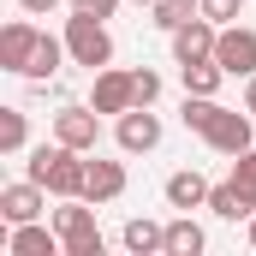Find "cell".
<instances>
[{"label":"cell","mask_w":256,"mask_h":256,"mask_svg":"<svg viewBox=\"0 0 256 256\" xmlns=\"http://www.w3.org/2000/svg\"><path fill=\"white\" fill-rule=\"evenodd\" d=\"M78 12H90V18H114L120 12V0H72Z\"/></svg>","instance_id":"d4e9b609"},{"label":"cell","mask_w":256,"mask_h":256,"mask_svg":"<svg viewBox=\"0 0 256 256\" xmlns=\"http://www.w3.org/2000/svg\"><path fill=\"white\" fill-rule=\"evenodd\" d=\"M126 161H90V185H84V196L102 208V202H114V196H126Z\"/></svg>","instance_id":"9a60e30c"},{"label":"cell","mask_w":256,"mask_h":256,"mask_svg":"<svg viewBox=\"0 0 256 256\" xmlns=\"http://www.w3.org/2000/svg\"><path fill=\"white\" fill-rule=\"evenodd\" d=\"M202 250H208V232L179 208V214L167 220V256H202Z\"/></svg>","instance_id":"ac0fdd59"},{"label":"cell","mask_w":256,"mask_h":256,"mask_svg":"<svg viewBox=\"0 0 256 256\" xmlns=\"http://www.w3.org/2000/svg\"><path fill=\"white\" fill-rule=\"evenodd\" d=\"M18 6H24V12H30V18H48V12H54V6H60V0H18Z\"/></svg>","instance_id":"484cf974"},{"label":"cell","mask_w":256,"mask_h":256,"mask_svg":"<svg viewBox=\"0 0 256 256\" xmlns=\"http://www.w3.org/2000/svg\"><path fill=\"white\" fill-rule=\"evenodd\" d=\"M54 137L90 155V149L102 143V114H96V108H78V102H72V108H60V114H54Z\"/></svg>","instance_id":"30bf717a"},{"label":"cell","mask_w":256,"mask_h":256,"mask_svg":"<svg viewBox=\"0 0 256 256\" xmlns=\"http://www.w3.org/2000/svg\"><path fill=\"white\" fill-rule=\"evenodd\" d=\"M120 244H126L131 256H167V226L149 220V214H131L126 232H120Z\"/></svg>","instance_id":"5bb4252c"},{"label":"cell","mask_w":256,"mask_h":256,"mask_svg":"<svg viewBox=\"0 0 256 256\" xmlns=\"http://www.w3.org/2000/svg\"><path fill=\"white\" fill-rule=\"evenodd\" d=\"M196 12H202V6H196V0H155V6H149V24H155V30H167V36H173V30H179V24H191Z\"/></svg>","instance_id":"ffe728a7"},{"label":"cell","mask_w":256,"mask_h":256,"mask_svg":"<svg viewBox=\"0 0 256 256\" xmlns=\"http://www.w3.org/2000/svg\"><path fill=\"white\" fill-rule=\"evenodd\" d=\"M208 208H214L220 220H250V214H256V196L244 191L238 179H226V185H214V191H208Z\"/></svg>","instance_id":"e0dca14e"},{"label":"cell","mask_w":256,"mask_h":256,"mask_svg":"<svg viewBox=\"0 0 256 256\" xmlns=\"http://www.w3.org/2000/svg\"><path fill=\"white\" fill-rule=\"evenodd\" d=\"M250 250H256V214H250Z\"/></svg>","instance_id":"83f0119b"},{"label":"cell","mask_w":256,"mask_h":256,"mask_svg":"<svg viewBox=\"0 0 256 256\" xmlns=\"http://www.w3.org/2000/svg\"><path fill=\"white\" fill-rule=\"evenodd\" d=\"M131 84H137V108H155V102H161V72L137 66V72H131Z\"/></svg>","instance_id":"7402d4cb"},{"label":"cell","mask_w":256,"mask_h":256,"mask_svg":"<svg viewBox=\"0 0 256 256\" xmlns=\"http://www.w3.org/2000/svg\"><path fill=\"white\" fill-rule=\"evenodd\" d=\"M30 179L36 185H48L54 196H84L90 185V161H84V149H72V143H42L36 155H30Z\"/></svg>","instance_id":"6da1fadb"},{"label":"cell","mask_w":256,"mask_h":256,"mask_svg":"<svg viewBox=\"0 0 256 256\" xmlns=\"http://www.w3.org/2000/svg\"><path fill=\"white\" fill-rule=\"evenodd\" d=\"M36 42H42V30L30 24V12L12 18V24L0 30V72H18V78H24V66H30V54H36Z\"/></svg>","instance_id":"8fae6325"},{"label":"cell","mask_w":256,"mask_h":256,"mask_svg":"<svg viewBox=\"0 0 256 256\" xmlns=\"http://www.w3.org/2000/svg\"><path fill=\"white\" fill-rule=\"evenodd\" d=\"M54 232L66 238V256H102V250H108L90 196H60V208H54Z\"/></svg>","instance_id":"7a4b0ae2"},{"label":"cell","mask_w":256,"mask_h":256,"mask_svg":"<svg viewBox=\"0 0 256 256\" xmlns=\"http://www.w3.org/2000/svg\"><path fill=\"white\" fill-rule=\"evenodd\" d=\"M232 179H238V185L256 196V143L244 149V155H232Z\"/></svg>","instance_id":"cb8c5ba5"},{"label":"cell","mask_w":256,"mask_h":256,"mask_svg":"<svg viewBox=\"0 0 256 256\" xmlns=\"http://www.w3.org/2000/svg\"><path fill=\"white\" fill-rule=\"evenodd\" d=\"M66 238L54 226H42V220H18V226H6V256H60Z\"/></svg>","instance_id":"7c38bea8"},{"label":"cell","mask_w":256,"mask_h":256,"mask_svg":"<svg viewBox=\"0 0 256 256\" xmlns=\"http://www.w3.org/2000/svg\"><path fill=\"white\" fill-rule=\"evenodd\" d=\"M66 48H72V66H90V72H102V66L114 60L108 24L90 18V12H78V6H72V18H66Z\"/></svg>","instance_id":"3957f363"},{"label":"cell","mask_w":256,"mask_h":256,"mask_svg":"<svg viewBox=\"0 0 256 256\" xmlns=\"http://www.w3.org/2000/svg\"><path fill=\"white\" fill-rule=\"evenodd\" d=\"M90 108L96 114H131L137 108V84H131V72H114V66H102L96 72V90H90Z\"/></svg>","instance_id":"52a82bcc"},{"label":"cell","mask_w":256,"mask_h":256,"mask_svg":"<svg viewBox=\"0 0 256 256\" xmlns=\"http://www.w3.org/2000/svg\"><path fill=\"white\" fill-rule=\"evenodd\" d=\"M137 6H155V0H137Z\"/></svg>","instance_id":"f1b7e54d"},{"label":"cell","mask_w":256,"mask_h":256,"mask_svg":"<svg viewBox=\"0 0 256 256\" xmlns=\"http://www.w3.org/2000/svg\"><path fill=\"white\" fill-rule=\"evenodd\" d=\"M114 137H120L126 155L161 149V120H155V108H131V114H120V120H114Z\"/></svg>","instance_id":"ba28073f"},{"label":"cell","mask_w":256,"mask_h":256,"mask_svg":"<svg viewBox=\"0 0 256 256\" xmlns=\"http://www.w3.org/2000/svg\"><path fill=\"white\" fill-rule=\"evenodd\" d=\"M214 42H220V24L196 12L191 24H179V30H173V60H179V66H191V60H214Z\"/></svg>","instance_id":"9c48e42d"},{"label":"cell","mask_w":256,"mask_h":256,"mask_svg":"<svg viewBox=\"0 0 256 256\" xmlns=\"http://www.w3.org/2000/svg\"><path fill=\"white\" fill-rule=\"evenodd\" d=\"M244 108L256 114V78H244Z\"/></svg>","instance_id":"4316f807"},{"label":"cell","mask_w":256,"mask_h":256,"mask_svg":"<svg viewBox=\"0 0 256 256\" xmlns=\"http://www.w3.org/2000/svg\"><path fill=\"white\" fill-rule=\"evenodd\" d=\"M202 6V18H214V24H238V12H244V0H196Z\"/></svg>","instance_id":"603a6c76"},{"label":"cell","mask_w":256,"mask_h":256,"mask_svg":"<svg viewBox=\"0 0 256 256\" xmlns=\"http://www.w3.org/2000/svg\"><path fill=\"white\" fill-rule=\"evenodd\" d=\"M24 143H30L24 108H0V155H24Z\"/></svg>","instance_id":"44dd1931"},{"label":"cell","mask_w":256,"mask_h":256,"mask_svg":"<svg viewBox=\"0 0 256 256\" xmlns=\"http://www.w3.org/2000/svg\"><path fill=\"white\" fill-rule=\"evenodd\" d=\"M208 191H214V185H208L196 167H179V173H167V185H161L167 208H185V214H191V208H208Z\"/></svg>","instance_id":"4fadbf2b"},{"label":"cell","mask_w":256,"mask_h":256,"mask_svg":"<svg viewBox=\"0 0 256 256\" xmlns=\"http://www.w3.org/2000/svg\"><path fill=\"white\" fill-rule=\"evenodd\" d=\"M214 60L226 66V78H256V30H244V24H220Z\"/></svg>","instance_id":"8992f818"},{"label":"cell","mask_w":256,"mask_h":256,"mask_svg":"<svg viewBox=\"0 0 256 256\" xmlns=\"http://www.w3.org/2000/svg\"><path fill=\"white\" fill-rule=\"evenodd\" d=\"M196 137H202L214 155H244L256 143V114L250 108H244V114H238V108H214V120L196 131Z\"/></svg>","instance_id":"277c9868"},{"label":"cell","mask_w":256,"mask_h":256,"mask_svg":"<svg viewBox=\"0 0 256 256\" xmlns=\"http://www.w3.org/2000/svg\"><path fill=\"white\" fill-rule=\"evenodd\" d=\"M48 185H36V179H18V185H0V220L6 226H18V220H42L48 214Z\"/></svg>","instance_id":"5b68a950"},{"label":"cell","mask_w":256,"mask_h":256,"mask_svg":"<svg viewBox=\"0 0 256 256\" xmlns=\"http://www.w3.org/2000/svg\"><path fill=\"white\" fill-rule=\"evenodd\" d=\"M66 60H72L66 36H48V30H42L36 54H30V66H24V78H30V84H48V78H60V66H66Z\"/></svg>","instance_id":"2e32d148"},{"label":"cell","mask_w":256,"mask_h":256,"mask_svg":"<svg viewBox=\"0 0 256 256\" xmlns=\"http://www.w3.org/2000/svg\"><path fill=\"white\" fill-rule=\"evenodd\" d=\"M179 78H185V96H220L226 66L220 60H191V66H179Z\"/></svg>","instance_id":"d6986e66"}]
</instances>
